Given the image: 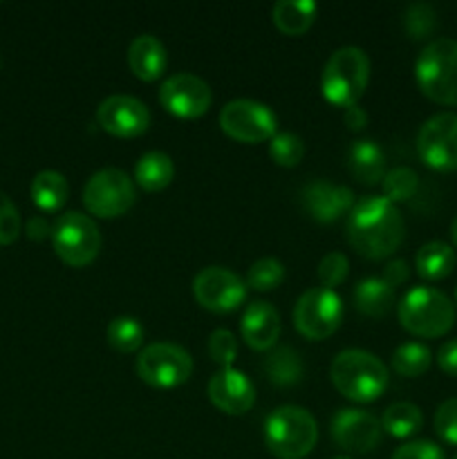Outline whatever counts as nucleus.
I'll use <instances>...</instances> for the list:
<instances>
[{"mask_svg":"<svg viewBox=\"0 0 457 459\" xmlns=\"http://www.w3.org/2000/svg\"><path fill=\"white\" fill-rule=\"evenodd\" d=\"M269 381L276 385H294L303 379V361L291 348H278L264 361Z\"/></svg>","mask_w":457,"mask_h":459,"instance_id":"28","label":"nucleus"},{"mask_svg":"<svg viewBox=\"0 0 457 459\" xmlns=\"http://www.w3.org/2000/svg\"><path fill=\"white\" fill-rule=\"evenodd\" d=\"M455 251L448 247L446 242H426L419 251H417V273L426 281H442V278L451 276L455 269Z\"/></svg>","mask_w":457,"mask_h":459,"instance_id":"25","label":"nucleus"},{"mask_svg":"<svg viewBox=\"0 0 457 459\" xmlns=\"http://www.w3.org/2000/svg\"><path fill=\"white\" fill-rule=\"evenodd\" d=\"M52 245L58 258L70 267H85L101 251V231L92 218L67 211L54 222Z\"/></svg>","mask_w":457,"mask_h":459,"instance_id":"7","label":"nucleus"},{"mask_svg":"<svg viewBox=\"0 0 457 459\" xmlns=\"http://www.w3.org/2000/svg\"><path fill=\"white\" fill-rule=\"evenodd\" d=\"M316 439V420L305 408L280 406L264 421V444L278 459L307 457Z\"/></svg>","mask_w":457,"mask_h":459,"instance_id":"5","label":"nucleus"},{"mask_svg":"<svg viewBox=\"0 0 457 459\" xmlns=\"http://www.w3.org/2000/svg\"><path fill=\"white\" fill-rule=\"evenodd\" d=\"M421 424H424L421 411L415 403L408 402H399L388 406L384 412V420H381V429H384L390 437L397 439H408L415 433H419Z\"/></svg>","mask_w":457,"mask_h":459,"instance_id":"27","label":"nucleus"},{"mask_svg":"<svg viewBox=\"0 0 457 459\" xmlns=\"http://www.w3.org/2000/svg\"><path fill=\"white\" fill-rule=\"evenodd\" d=\"M392 459H446L442 448L428 439H415L394 451Z\"/></svg>","mask_w":457,"mask_h":459,"instance_id":"39","label":"nucleus"},{"mask_svg":"<svg viewBox=\"0 0 457 459\" xmlns=\"http://www.w3.org/2000/svg\"><path fill=\"white\" fill-rule=\"evenodd\" d=\"M348 242L367 260H384L392 255L403 242L406 224L397 204L384 195L361 197L349 211Z\"/></svg>","mask_w":457,"mask_h":459,"instance_id":"1","label":"nucleus"},{"mask_svg":"<svg viewBox=\"0 0 457 459\" xmlns=\"http://www.w3.org/2000/svg\"><path fill=\"white\" fill-rule=\"evenodd\" d=\"M108 343L116 350V352L130 354L139 350L143 343V327L137 318L133 316H116L108 325Z\"/></svg>","mask_w":457,"mask_h":459,"instance_id":"30","label":"nucleus"},{"mask_svg":"<svg viewBox=\"0 0 457 459\" xmlns=\"http://www.w3.org/2000/svg\"><path fill=\"white\" fill-rule=\"evenodd\" d=\"M128 65L137 79L157 81L166 72V65H168L166 48L157 36H137L128 48Z\"/></svg>","mask_w":457,"mask_h":459,"instance_id":"20","label":"nucleus"},{"mask_svg":"<svg viewBox=\"0 0 457 459\" xmlns=\"http://www.w3.org/2000/svg\"><path fill=\"white\" fill-rule=\"evenodd\" d=\"M433 363V354L421 343H403L394 350L392 368L401 377H421Z\"/></svg>","mask_w":457,"mask_h":459,"instance_id":"29","label":"nucleus"},{"mask_svg":"<svg viewBox=\"0 0 457 459\" xmlns=\"http://www.w3.org/2000/svg\"><path fill=\"white\" fill-rule=\"evenodd\" d=\"M417 152L428 169L439 173L457 170V115L439 112L421 126L417 134Z\"/></svg>","mask_w":457,"mask_h":459,"instance_id":"12","label":"nucleus"},{"mask_svg":"<svg viewBox=\"0 0 457 459\" xmlns=\"http://www.w3.org/2000/svg\"><path fill=\"white\" fill-rule=\"evenodd\" d=\"M417 186H419V178L412 169H406V166H399V169H392L390 173H385L384 178V197L394 202H406L410 200L417 193Z\"/></svg>","mask_w":457,"mask_h":459,"instance_id":"31","label":"nucleus"},{"mask_svg":"<svg viewBox=\"0 0 457 459\" xmlns=\"http://www.w3.org/2000/svg\"><path fill=\"white\" fill-rule=\"evenodd\" d=\"M70 197L67 179L56 170H40L31 182V200L45 213H54L61 209Z\"/></svg>","mask_w":457,"mask_h":459,"instance_id":"26","label":"nucleus"},{"mask_svg":"<svg viewBox=\"0 0 457 459\" xmlns=\"http://www.w3.org/2000/svg\"><path fill=\"white\" fill-rule=\"evenodd\" d=\"M280 316L273 309L272 303H264V300H255L242 314L240 332L242 339L246 341L251 350L255 352H264V350H272L276 345V341L280 339Z\"/></svg>","mask_w":457,"mask_h":459,"instance_id":"19","label":"nucleus"},{"mask_svg":"<svg viewBox=\"0 0 457 459\" xmlns=\"http://www.w3.org/2000/svg\"><path fill=\"white\" fill-rule=\"evenodd\" d=\"M303 204L316 222L330 224L339 220L341 215H349L357 202H354V193L348 186L316 179L303 188Z\"/></svg>","mask_w":457,"mask_h":459,"instance_id":"18","label":"nucleus"},{"mask_svg":"<svg viewBox=\"0 0 457 459\" xmlns=\"http://www.w3.org/2000/svg\"><path fill=\"white\" fill-rule=\"evenodd\" d=\"M348 169L361 184L384 182L385 155L379 143L372 139L354 142L348 151Z\"/></svg>","mask_w":457,"mask_h":459,"instance_id":"21","label":"nucleus"},{"mask_svg":"<svg viewBox=\"0 0 457 459\" xmlns=\"http://www.w3.org/2000/svg\"><path fill=\"white\" fill-rule=\"evenodd\" d=\"M435 433L446 444L457 446V399H446L435 412Z\"/></svg>","mask_w":457,"mask_h":459,"instance_id":"37","label":"nucleus"},{"mask_svg":"<svg viewBox=\"0 0 457 459\" xmlns=\"http://www.w3.org/2000/svg\"><path fill=\"white\" fill-rule=\"evenodd\" d=\"M209 354L218 366L231 368L237 357V341L228 330H215L209 336Z\"/></svg>","mask_w":457,"mask_h":459,"instance_id":"36","label":"nucleus"},{"mask_svg":"<svg viewBox=\"0 0 457 459\" xmlns=\"http://www.w3.org/2000/svg\"><path fill=\"white\" fill-rule=\"evenodd\" d=\"M49 231V224L45 222L43 218H31L30 222H27V236L31 238V240H45L47 238Z\"/></svg>","mask_w":457,"mask_h":459,"instance_id":"43","label":"nucleus"},{"mask_svg":"<svg viewBox=\"0 0 457 459\" xmlns=\"http://www.w3.org/2000/svg\"><path fill=\"white\" fill-rule=\"evenodd\" d=\"M354 305L366 316H385L394 305V287H390L384 278H363L354 290Z\"/></svg>","mask_w":457,"mask_h":459,"instance_id":"22","label":"nucleus"},{"mask_svg":"<svg viewBox=\"0 0 457 459\" xmlns=\"http://www.w3.org/2000/svg\"><path fill=\"white\" fill-rule=\"evenodd\" d=\"M345 124H348L349 130L366 128V124H367L366 110H363V108H358V106L345 108Z\"/></svg>","mask_w":457,"mask_h":459,"instance_id":"42","label":"nucleus"},{"mask_svg":"<svg viewBox=\"0 0 457 459\" xmlns=\"http://www.w3.org/2000/svg\"><path fill=\"white\" fill-rule=\"evenodd\" d=\"M415 76L430 101L457 106V40L437 39L426 45L415 63Z\"/></svg>","mask_w":457,"mask_h":459,"instance_id":"6","label":"nucleus"},{"mask_svg":"<svg viewBox=\"0 0 457 459\" xmlns=\"http://www.w3.org/2000/svg\"><path fill=\"white\" fill-rule=\"evenodd\" d=\"M285 281V267L276 258H260L246 273V285L255 291H272Z\"/></svg>","mask_w":457,"mask_h":459,"instance_id":"32","label":"nucleus"},{"mask_svg":"<svg viewBox=\"0 0 457 459\" xmlns=\"http://www.w3.org/2000/svg\"><path fill=\"white\" fill-rule=\"evenodd\" d=\"M451 238H453V245H455V249H457V218L453 220V224H451Z\"/></svg>","mask_w":457,"mask_h":459,"instance_id":"44","label":"nucleus"},{"mask_svg":"<svg viewBox=\"0 0 457 459\" xmlns=\"http://www.w3.org/2000/svg\"><path fill=\"white\" fill-rule=\"evenodd\" d=\"M334 459H349V457H334Z\"/></svg>","mask_w":457,"mask_h":459,"instance_id":"45","label":"nucleus"},{"mask_svg":"<svg viewBox=\"0 0 457 459\" xmlns=\"http://www.w3.org/2000/svg\"><path fill=\"white\" fill-rule=\"evenodd\" d=\"M209 399L227 415H245L255 403V388L240 370L222 368L209 381Z\"/></svg>","mask_w":457,"mask_h":459,"instance_id":"17","label":"nucleus"},{"mask_svg":"<svg viewBox=\"0 0 457 459\" xmlns=\"http://www.w3.org/2000/svg\"><path fill=\"white\" fill-rule=\"evenodd\" d=\"M343 318V300L334 290H307L294 307V325L305 339L323 341L334 334Z\"/></svg>","mask_w":457,"mask_h":459,"instance_id":"9","label":"nucleus"},{"mask_svg":"<svg viewBox=\"0 0 457 459\" xmlns=\"http://www.w3.org/2000/svg\"><path fill=\"white\" fill-rule=\"evenodd\" d=\"M193 294L197 303L215 314L233 312L246 296V285L237 273L224 267H206L193 278Z\"/></svg>","mask_w":457,"mask_h":459,"instance_id":"13","label":"nucleus"},{"mask_svg":"<svg viewBox=\"0 0 457 459\" xmlns=\"http://www.w3.org/2000/svg\"><path fill=\"white\" fill-rule=\"evenodd\" d=\"M137 193L134 182L119 169H103L88 179L83 188V204L97 218H119L133 209Z\"/></svg>","mask_w":457,"mask_h":459,"instance_id":"8","label":"nucleus"},{"mask_svg":"<svg viewBox=\"0 0 457 459\" xmlns=\"http://www.w3.org/2000/svg\"><path fill=\"white\" fill-rule=\"evenodd\" d=\"M160 101L166 112L179 119H197L211 108L213 94L204 79L188 72L168 76L160 88Z\"/></svg>","mask_w":457,"mask_h":459,"instance_id":"14","label":"nucleus"},{"mask_svg":"<svg viewBox=\"0 0 457 459\" xmlns=\"http://www.w3.org/2000/svg\"><path fill=\"white\" fill-rule=\"evenodd\" d=\"M348 273H349V263L343 254H339V251L327 254L325 258L321 260V264H318V281L323 282L325 290H334V287H339L341 282L348 278Z\"/></svg>","mask_w":457,"mask_h":459,"instance_id":"35","label":"nucleus"},{"mask_svg":"<svg viewBox=\"0 0 457 459\" xmlns=\"http://www.w3.org/2000/svg\"><path fill=\"white\" fill-rule=\"evenodd\" d=\"M97 124L115 137L133 139L146 133L151 126V112L139 99L128 94H112L99 103Z\"/></svg>","mask_w":457,"mask_h":459,"instance_id":"15","label":"nucleus"},{"mask_svg":"<svg viewBox=\"0 0 457 459\" xmlns=\"http://www.w3.org/2000/svg\"><path fill=\"white\" fill-rule=\"evenodd\" d=\"M316 12L312 0H278L273 4V22L282 34L300 36L312 27Z\"/></svg>","mask_w":457,"mask_h":459,"instance_id":"23","label":"nucleus"},{"mask_svg":"<svg viewBox=\"0 0 457 459\" xmlns=\"http://www.w3.org/2000/svg\"><path fill=\"white\" fill-rule=\"evenodd\" d=\"M175 178V166L166 152L151 151L137 161L134 166V182L143 188V191H161L168 186Z\"/></svg>","mask_w":457,"mask_h":459,"instance_id":"24","label":"nucleus"},{"mask_svg":"<svg viewBox=\"0 0 457 459\" xmlns=\"http://www.w3.org/2000/svg\"><path fill=\"white\" fill-rule=\"evenodd\" d=\"M332 439L343 451L370 453L381 444V421L372 412L358 408H343L332 417Z\"/></svg>","mask_w":457,"mask_h":459,"instance_id":"16","label":"nucleus"},{"mask_svg":"<svg viewBox=\"0 0 457 459\" xmlns=\"http://www.w3.org/2000/svg\"><path fill=\"white\" fill-rule=\"evenodd\" d=\"M453 459H457V453H455V457H453Z\"/></svg>","mask_w":457,"mask_h":459,"instance_id":"46","label":"nucleus"},{"mask_svg":"<svg viewBox=\"0 0 457 459\" xmlns=\"http://www.w3.org/2000/svg\"><path fill=\"white\" fill-rule=\"evenodd\" d=\"M410 272H408V264L403 260H390L384 269V281L390 287H399L408 281Z\"/></svg>","mask_w":457,"mask_h":459,"instance_id":"41","label":"nucleus"},{"mask_svg":"<svg viewBox=\"0 0 457 459\" xmlns=\"http://www.w3.org/2000/svg\"><path fill=\"white\" fill-rule=\"evenodd\" d=\"M269 155L276 161L278 166H285V169H291V166L298 164L305 155L303 139L294 133H276V137L269 143Z\"/></svg>","mask_w":457,"mask_h":459,"instance_id":"33","label":"nucleus"},{"mask_svg":"<svg viewBox=\"0 0 457 459\" xmlns=\"http://www.w3.org/2000/svg\"><path fill=\"white\" fill-rule=\"evenodd\" d=\"M397 314L403 330L421 339H439L455 325V305L433 287H412L399 303Z\"/></svg>","mask_w":457,"mask_h":459,"instance_id":"3","label":"nucleus"},{"mask_svg":"<svg viewBox=\"0 0 457 459\" xmlns=\"http://www.w3.org/2000/svg\"><path fill=\"white\" fill-rule=\"evenodd\" d=\"M139 379L146 381L152 388H177L186 384L193 372V359L179 345L152 343L139 352L137 359Z\"/></svg>","mask_w":457,"mask_h":459,"instance_id":"10","label":"nucleus"},{"mask_svg":"<svg viewBox=\"0 0 457 459\" xmlns=\"http://www.w3.org/2000/svg\"><path fill=\"white\" fill-rule=\"evenodd\" d=\"M330 377L334 388L357 403L375 402L388 388V368L366 350H343L336 354Z\"/></svg>","mask_w":457,"mask_h":459,"instance_id":"2","label":"nucleus"},{"mask_svg":"<svg viewBox=\"0 0 457 459\" xmlns=\"http://www.w3.org/2000/svg\"><path fill=\"white\" fill-rule=\"evenodd\" d=\"M21 236V215L16 204L0 191V245H12Z\"/></svg>","mask_w":457,"mask_h":459,"instance_id":"38","label":"nucleus"},{"mask_svg":"<svg viewBox=\"0 0 457 459\" xmlns=\"http://www.w3.org/2000/svg\"><path fill=\"white\" fill-rule=\"evenodd\" d=\"M370 81V58L361 48L336 49L323 70V97L339 108L357 106Z\"/></svg>","mask_w":457,"mask_h":459,"instance_id":"4","label":"nucleus"},{"mask_svg":"<svg viewBox=\"0 0 457 459\" xmlns=\"http://www.w3.org/2000/svg\"><path fill=\"white\" fill-rule=\"evenodd\" d=\"M437 366L446 372L448 377L457 379V339L446 341L437 352Z\"/></svg>","mask_w":457,"mask_h":459,"instance_id":"40","label":"nucleus"},{"mask_svg":"<svg viewBox=\"0 0 457 459\" xmlns=\"http://www.w3.org/2000/svg\"><path fill=\"white\" fill-rule=\"evenodd\" d=\"M220 128L236 142L260 143L276 137L278 119L272 108L264 103L236 99V101H228L220 112Z\"/></svg>","mask_w":457,"mask_h":459,"instance_id":"11","label":"nucleus"},{"mask_svg":"<svg viewBox=\"0 0 457 459\" xmlns=\"http://www.w3.org/2000/svg\"><path fill=\"white\" fill-rule=\"evenodd\" d=\"M455 300H457V291H455Z\"/></svg>","mask_w":457,"mask_h":459,"instance_id":"47","label":"nucleus"},{"mask_svg":"<svg viewBox=\"0 0 457 459\" xmlns=\"http://www.w3.org/2000/svg\"><path fill=\"white\" fill-rule=\"evenodd\" d=\"M435 25H437L435 9L426 3L410 4L403 13V27L410 34V39H424V36L433 34Z\"/></svg>","mask_w":457,"mask_h":459,"instance_id":"34","label":"nucleus"}]
</instances>
